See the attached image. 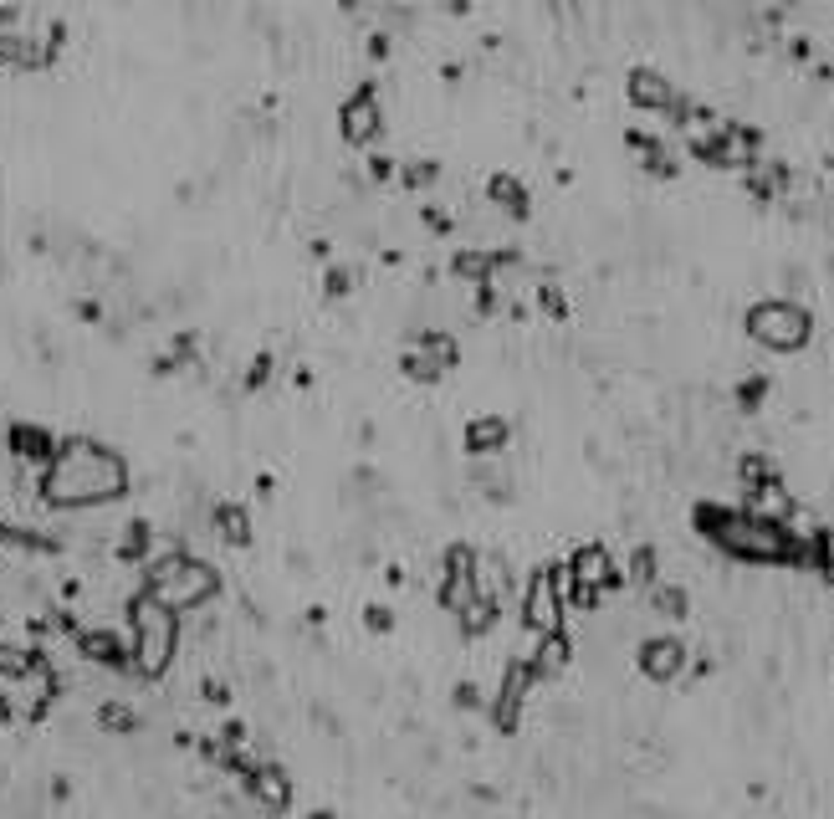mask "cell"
Instances as JSON below:
<instances>
[{"label": "cell", "mask_w": 834, "mask_h": 819, "mask_svg": "<svg viewBox=\"0 0 834 819\" xmlns=\"http://www.w3.org/2000/svg\"><path fill=\"white\" fill-rule=\"evenodd\" d=\"M788 52H794L799 62H809V57H814V41H809V36H794V41H788Z\"/></svg>", "instance_id": "cell-37"}, {"label": "cell", "mask_w": 834, "mask_h": 819, "mask_svg": "<svg viewBox=\"0 0 834 819\" xmlns=\"http://www.w3.org/2000/svg\"><path fill=\"white\" fill-rule=\"evenodd\" d=\"M568 574H574L579 584H589V589H599V594L625 584L620 564H614V553H609L604 543H579L574 553H568Z\"/></svg>", "instance_id": "cell-8"}, {"label": "cell", "mask_w": 834, "mask_h": 819, "mask_svg": "<svg viewBox=\"0 0 834 819\" xmlns=\"http://www.w3.org/2000/svg\"><path fill=\"white\" fill-rule=\"evenodd\" d=\"M650 610L666 615V620H686L691 615V594L681 584H671V579H655L650 584Z\"/></svg>", "instance_id": "cell-19"}, {"label": "cell", "mask_w": 834, "mask_h": 819, "mask_svg": "<svg viewBox=\"0 0 834 819\" xmlns=\"http://www.w3.org/2000/svg\"><path fill=\"white\" fill-rule=\"evenodd\" d=\"M369 175H374V180H389V175H394V159H389V154H374V159H369Z\"/></svg>", "instance_id": "cell-35"}, {"label": "cell", "mask_w": 834, "mask_h": 819, "mask_svg": "<svg viewBox=\"0 0 834 819\" xmlns=\"http://www.w3.org/2000/svg\"><path fill=\"white\" fill-rule=\"evenodd\" d=\"M98 727H103V732H134V727H139V712L123 707V702H103V707H98Z\"/></svg>", "instance_id": "cell-24"}, {"label": "cell", "mask_w": 834, "mask_h": 819, "mask_svg": "<svg viewBox=\"0 0 834 819\" xmlns=\"http://www.w3.org/2000/svg\"><path fill=\"white\" fill-rule=\"evenodd\" d=\"M11 722V692H6V681H0V727Z\"/></svg>", "instance_id": "cell-38"}, {"label": "cell", "mask_w": 834, "mask_h": 819, "mask_svg": "<svg viewBox=\"0 0 834 819\" xmlns=\"http://www.w3.org/2000/svg\"><path fill=\"white\" fill-rule=\"evenodd\" d=\"M568 656H574V640H568L563 630H553V635L533 640V656H528V666H533V676H538V681H548V676H558V671L568 666Z\"/></svg>", "instance_id": "cell-15"}, {"label": "cell", "mask_w": 834, "mask_h": 819, "mask_svg": "<svg viewBox=\"0 0 834 819\" xmlns=\"http://www.w3.org/2000/svg\"><path fill=\"white\" fill-rule=\"evenodd\" d=\"M26 666H31V651H26V645H6V640H0V681H16Z\"/></svg>", "instance_id": "cell-27"}, {"label": "cell", "mask_w": 834, "mask_h": 819, "mask_svg": "<svg viewBox=\"0 0 834 819\" xmlns=\"http://www.w3.org/2000/svg\"><path fill=\"white\" fill-rule=\"evenodd\" d=\"M128 625H134V666L144 676H164L174 661V645H180V620L174 610H164L159 599H149L144 589L128 599Z\"/></svg>", "instance_id": "cell-4"}, {"label": "cell", "mask_w": 834, "mask_h": 819, "mask_svg": "<svg viewBox=\"0 0 834 819\" xmlns=\"http://www.w3.org/2000/svg\"><path fill=\"white\" fill-rule=\"evenodd\" d=\"M748 333L778 354H794L814 333V313L804 303H794V297H763V303L748 308Z\"/></svg>", "instance_id": "cell-5"}, {"label": "cell", "mask_w": 834, "mask_h": 819, "mask_svg": "<svg viewBox=\"0 0 834 819\" xmlns=\"http://www.w3.org/2000/svg\"><path fill=\"white\" fill-rule=\"evenodd\" d=\"M763 395H768V374H748V379L737 384V405H742V410H758Z\"/></svg>", "instance_id": "cell-28"}, {"label": "cell", "mask_w": 834, "mask_h": 819, "mask_svg": "<svg viewBox=\"0 0 834 819\" xmlns=\"http://www.w3.org/2000/svg\"><path fill=\"white\" fill-rule=\"evenodd\" d=\"M655 564H661V558H655V543H640V548L630 553V574H625V579H635V584H655Z\"/></svg>", "instance_id": "cell-26"}, {"label": "cell", "mask_w": 834, "mask_h": 819, "mask_svg": "<svg viewBox=\"0 0 834 819\" xmlns=\"http://www.w3.org/2000/svg\"><path fill=\"white\" fill-rule=\"evenodd\" d=\"M77 651L87 661H98V666H128L134 645H128L123 635H113V630H77Z\"/></svg>", "instance_id": "cell-14"}, {"label": "cell", "mask_w": 834, "mask_h": 819, "mask_svg": "<svg viewBox=\"0 0 834 819\" xmlns=\"http://www.w3.org/2000/svg\"><path fill=\"white\" fill-rule=\"evenodd\" d=\"M343 139H354V144H364V139H374L379 134V88H374V77H364L354 93H348V103H343Z\"/></svg>", "instance_id": "cell-11"}, {"label": "cell", "mask_w": 834, "mask_h": 819, "mask_svg": "<svg viewBox=\"0 0 834 819\" xmlns=\"http://www.w3.org/2000/svg\"><path fill=\"white\" fill-rule=\"evenodd\" d=\"M538 303H543V313H553V318H563V313H568V297H563V287H553V282H543V287H538Z\"/></svg>", "instance_id": "cell-31"}, {"label": "cell", "mask_w": 834, "mask_h": 819, "mask_svg": "<svg viewBox=\"0 0 834 819\" xmlns=\"http://www.w3.org/2000/svg\"><path fill=\"white\" fill-rule=\"evenodd\" d=\"M11 451H21V456H31V461H52L57 441H52V430H41V425H26V420H16V425H11Z\"/></svg>", "instance_id": "cell-18"}, {"label": "cell", "mask_w": 834, "mask_h": 819, "mask_svg": "<svg viewBox=\"0 0 834 819\" xmlns=\"http://www.w3.org/2000/svg\"><path fill=\"white\" fill-rule=\"evenodd\" d=\"M405 374H410V379H435V374H446V369L435 364L425 349H415V343H410V354H405Z\"/></svg>", "instance_id": "cell-29"}, {"label": "cell", "mask_w": 834, "mask_h": 819, "mask_svg": "<svg viewBox=\"0 0 834 819\" xmlns=\"http://www.w3.org/2000/svg\"><path fill=\"white\" fill-rule=\"evenodd\" d=\"M824 579H829V584H834V558H829V564H824Z\"/></svg>", "instance_id": "cell-40"}, {"label": "cell", "mask_w": 834, "mask_h": 819, "mask_svg": "<svg viewBox=\"0 0 834 819\" xmlns=\"http://www.w3.org/2000/svg\"><path fill=\"white\" fill-rule=\"evenodd\" d=\"M696 528L712 543H722L737 558H763V564H809V548L799 533H788L773 517H758L748 507H722V502H696Z\"/></svg>", "instance_id": "cell-2"}, {"label": "cell", "mask_w": 834, "mask_h": 819, "mask_svg": "<svg viewBox=\"0 0 834 819\" xmlns=\"http://www.w3.org/2000/svg\"><path fill=\"white\" fill-rule=\"evenodd\" d=\"M128 492V461L87 436L57 441L52 461L41 466V497L52 507H87V502H108Z\"/></svg>", "instance_id": "cell-1"}, {"label": "cell", "mask_w": 834, "mask_h": 819, "mask_svg": "<svg viewBox=\"0 0 834 819\" xmlns=\"http://www.w3.org/2000/svg\"><path fill=\"white\" fill-rule=\"evenodd\" d=\"M456 707H481V692H476L471 681H461V686H456Z\"/></svg>", "instance_id": "cell-36"}, {"label": "cell", "mask_w": 834, "mask_h": 819, "mask_svg": "<svg viewBox=\"0 0 834 819\" xmlns=\"http://www.w3.org/2000/svg\"><path fill=\"white\" fill-rule=\"evenodd\" d=\"M302 819H333V814H328V809H318V814H302Z\"/></svg>", "instance_id": "cell-41"}, {"label": "cell", "mask_w": 834, "mask_h": 819, "mask_svg": "<svg viewBox=\"0 0 834 819\" xmlns=\"http://www.w3.org/2000/svg\"><path fill=\"white\" fill-rule=\"evenodd\" d=\"M267 374H272V354H256V359H251V374H246V384L256 390V384L267 379Z\"/></svg>", "instance_id": "cell-34"}, {"label": "cell", "mask_w": 834, "mask_h": 819, "mask_svg": "<svg viewBox=\"0 0 834 819\" xmlns=\"http://www.w3.org/2000/svg\"><path fill=\"white\" fill-rule=\"evenodd\" d=\"M497 610H502V605H497V594H492V589H481V594L471 599V610H461V625H466L471 635H481V630H492V625H497Z\"/></svg>", "instance_id": "cell-23"}, {"label": "cell", "mask_w": 834, "mask_h": 819, "mask_svg": "<svg viewBox=\"0 0 834 819\" xmlns=\"http://www.w3.org/2000/svg\"><path fill=\"white\" fill-rule=\"evenodd\" d=\"M215 528H221L226 543H246L251 538V512L241 502H221V507H215Z\"/></svg>", "instance_id": "cell-20"}, {"label": "cell", "mask_w": 834, "mask_h": 819, "mask_svg": "<svg viewBox=\"0 0 834 819\" xmlns=\"http://www.w3.org/2000/svg\"><path fill=\"white\" fill-rule=\"evenodd\" d=\"M533 681H538V676H533L528 656H517V661L502 671L497 702H492V722H497L502 732H512V727H517V717H522V697H528V686H533Z\"/></svg>", "instance_id": "cell-10"}, {"label": "cell", "mask_w": 834, "mask_h": 819, "mask_svg": "<svg viewBox=\"0 0 834 819\" xmlns=\"http://www.w3.org/2000/svg\"><path fill=\"white\" fill-rule=\"evenodd\" d=\"M507 436H512L507 415H476V420L466 425V451L492 456V451H502V446H507Z\"/></svg>", "instance_id": "cell-16"}, {"label": "cell", "mask_w": 834, "mask_h": 819, "mask_svg": "<svg viewBox=\"0 0 834 819\" xmlns=\"http://www.w3.org/2000/svg\"><path fill=\"white\" fill-rule=\"evenodd\" d=\"M435 175H441V164H435V159H410L405 164V185H430Z\"/></svg>", "instance_id": "cell-30"}, {"label": "cell", "mask_w": 834, "mask_h": 819, "mask_svg": "<svg viewBox=\"0 0 834 819\" xmlns=\"http://www.w3.org/2000/svg\"><path fill=\"white\" fill-rule=\"evenodd\" d=\"M481 594V558L471 543H451L441 553V584H435V599H441L446 610H471V599Z\"/></svg>", "instance_id": "cell-6"}, {"label": "cell", "mask_w": 834, "mask_h": 819, "mask_svg": "<svg viewBox=\"0 0 834 819\" xmlns=\"http://www.w3.org/2000/svg\"><path fill=\"white\" fill-rule=\"evenodd\" d=\"M149 599H159L164 610H195V605H205V599L221 589V574H215L205 558H195V553H185V548H164V553H154L149 564H144V584H139Z\"/></svg>", "instance_id": "cell-3"}, {"label": "cell", "mask_w": 834, "mask_h": 819, "mask_svg": "<svg viewBox=\"0 0 834 819\" xmlns=\"http://www.w3.org/2000/svg\"><path fill=\"white\" fill-rule=\"evenodd\" d=\"M364 625H369V630H389V625H394V610H389V605H369V610H364Z\"/></svg>", "instance_id": "cell-33"}, {"label": "cell", "mask_w": 834, "mask_h": 819, "mask_svg": "<svg viewBox=\"0 0 834 819\" xmlns=\"http://www.w3.org/2000/svg\"><path fill=\"white\" fill-rule=\"evenodd\" d=\"M205 702H226V686L221 681H205Z\"/></svg>", "instance_id": "cell-39"}, {"label": "cell", "mask_w": 834, "mask_h": 819, "mask_svg": "<svg viewBox=\"0 0 834 819\" xmlns=\"http://www.w3.org/2000/svg\"><path fill=\"white\" fill-rule=\"evenodd\" d=\"M246 789L261 799V809H267V814H287V804H292V779H287L282 763H256Z\"/></svg>", "instance_id": "cell-12"}, {"label": "cell", "mask_w": 834, "mask_h": 819, "mask_svg": "<svg viewBox=\"0 0 834 819\" xmlns=\"http://www.w3.org/2000/svg\"><path fill=\"white\" fill-rule=\"evenodd\" d=\"M522 630L533 640L563 630V594H558V564H543L533 569L528 589H522Z\"/></svg>", "instance_id": "cell-7"}, {"label": "cell", "mask_w": 834, "mask_h": 819, "mask_svg": "<svg viewBox=\"0 0 834 819\" xmlns=\"http://www.w3.org/2000/svg\"><path fill=\"white\" fill-rule=\"evenodd\" d=\"M737 477L748 482V492H753V487H768V482H778V461L763 456V451H748V456L737 461Z\"/></svg>", "instance_id": "cell-22"}, {"label": "cell", "mask_w": 834, "mask_h": 819, "mask_svg": "<svg viewBox=\"0 0 834 819\" xmlns=\"http://www.w3.org/2000/svg\"><path fill=\"white\" fill-rule=\"evenodd\" d=\"M415 349H425L441 369H456V359H461V349H456V338L446 333V328H435V333H415Z\"/></svg>", "instance_id": "cell-21"}, {"label": "cell", "mask_w": 834, "mask_h": 819, "mask_svg": "<svg viewBox=\"0 0 834 819\" xmlns=\"http://www.w3.org/2000/svg\"><path fill=\"white\" fill-rule=\"evenodd\" d=\"M487 195L497 200V205H507L512 215H528L533 210V195H528V185H522L512 169H497V175L487 180Z\"/></svg>", "instance_id": "cell-17"}, {"label": "cell", "mask_w": 834, "mask_h": 819, "mask_svg": "<svg viewBox=\"0 0 834 819\" xmlns=\"http://www.w3.org/2000/svg\"><path fill=\"white\" fill-rule=\"evenodd\" d=\"M323 282H328V297H343L348 287H354V272H348V267H328Z\"/></svg>", "instance_id": "cell-32"}, {"label": "cell", "mask_w": 834, "mask_h": 819, "mask_svg": "<svg viewBox=\"0 0 834 819\" xmlns=\"http://www.w3.org/2000/svg\"><path fill=\"white\" fill-rule=\"evenodd\" d=\"M630 103L640 108H655V113H671L676 103V82H666V72H655V67H630Z\"/></svg>", "instance_id": "cell-13"}, {"label": "cell", "mask_w": 834, "mask_h": 819, "mask_svg": "<svg viewBox=\"0 0 834 819\" xmlns=\"http://www.w3.org/2000/svg\"><path fill=\"white\" fill-rule=\"evenodd\" d=\"M686 645L676 640V635H645L640 640V651H635V666H640V676H650V681H676L681 671H686Z\"/></svg>", "instance_id": "cell-9"}, {"label": "cell", "mask_w": 834, "mask_h": 819, "mask_svg": "<svg viewBox=\"0 0 834 819\" xmlns=\"http://www.w3.org/2000/svg\"><path fill=\"white\" fill-rule=\"evenodd\" d=\"M149 538H154V528L144 523V517H139V523H128L123 538H118V558H144V553H149Z\"/></svg>", "instance_id": "cell-25"}]
</instances>
